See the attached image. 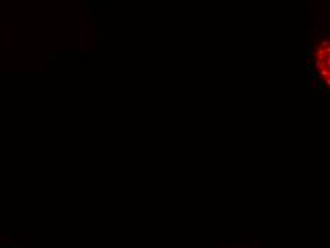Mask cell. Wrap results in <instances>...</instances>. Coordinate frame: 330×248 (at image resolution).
Instances as JSON below:
<instances>
[{
  "instance_id": "1",
  "label": "cell",
  "mask_w": 330,
  "mask_h": 248,
  "mask_svg": "<svg viewBox=\"0 0 330 248\" xmlns=\"http://www.w3.org/2000/svg\"><path fill=\"white\" fill-rule=\"evenodd\" d=\"M310 73L314 87L330 96V34L310 44Z\"/></svg>"
}]
</instances>
